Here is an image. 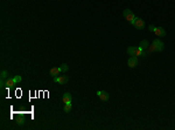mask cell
<instances>
[{"label":"cell","mask_w":175,"mask_h":130,"mask_svg":"<svg viewBox=\"0 0 175 130\" xmlns=\"http://www.w3.org/2000/svg\"><path fill=\"white\" fill-rule=\"evenodd\" d=\"M0 76H1V78H8V72H7V70H5V69H2V70H1V74H0Z\"/></svg>","instance_id":"cell-14"},{"label":"cell","mask_w":175,"mask_h":130,"mask_svg":"<svg viewBox=\"0 0 175 130\" xmlns=\"http://www.w3.org/2000/svg\"><path fill=\"white\" fill-rule=\"evenodd\" d=\"M68 76L67 75H61V76H56V78H54V81L55 82H57L58 85H66L68 82Z\"/></svg>","instance_id":"cell-3"},{"label":"cell","mask_w":175,"mask_h":130,"mask_svg":"<svg viewBox=\"0 0 175 130\" xmlns=\"http://www.w3.org/2000/svg\"><path fill=\"white\" fill-rule=\"evenodd\" d=\"M123 15L125 17V19L127 20V21H130L132 25H134V21H135V19H137V17H135L134 14H133V12H132L131 9L126 8V9L123 12Z\"/></svg>","instance_id":"cell-1"},{"label":"cell","mask_w":175,"mask_h":130,"mask_svg":"<svg viewBox=\"0 0 175 130\" xmlns=\"http://www.w3.org/2000/svg\"><path fill=\"white\" fill-rule=\"evenodd\" d=\"M14 81H15V83H20L21 81H22V78H21L20 75H16V76H14Z\"/></svg>","instance_id":"cell-15"},{"label":"cell","mask_w":175,"mask_h":130,"mask_svg":"<svg viewBox=\"0 0 175 130\" xmlns=\"http://www.w3.org/2000/svg\"><path fill=\"white\" fill-rule=\"evenodd\" d=\"M97 96L101 98L102 101H109V94H108V91H105V90H99V91H97Z\"/></svg>","instance_id":"cell-6"},{"label":"cell","mask_w":175,"mask_h":130,"mask_svg":"<svg viewBox=\"0 0 175 130\" xmlns=\"http://www.w3.org/2000/svg\"><path fill=\"white\" fill-rule=\"evenodd\" d=\"M148 46H149V43H148L147 40H142L141 42H140V45H139V47L141 49H146V48H148Z\"/></svg>","instance_id":"cell-11"},{"label":"cell","mask_w":175,"mask_h":130,"mask_svg":"<svg viewBox=\"0 0 175 130\" xmlns=\"http://www.w3.org/2000/svg\"><path fill=\"white\" fill-rule=\"evenodd\" d=\"M73 102V98H71V95H70V93H64V95H63V103L66 104H70Z\"/></svg>","instance_id":"cell-7"},{"label":"cell","mask_w":175,"mask_h":130,"mask_svg":"<svg viewBox=\"0 0 175 130\" xmlns=\"http://www.w3.org/2000/svg\"><path fill=\"white\" fill-rule=\"evenodd\" d=\"M133 26H134L135 28H138V29H144V28H145V21H144L141 18H137Z\"/></svg>","instance_id":"cell-5"},{"label":"cell","mask_w":175,"mask_h":130,"mask_svg":"<svg viewBox=\"0 0 175 130\" xmlns=\"http://www.w3.org/2000/svg\"><path fill=\"white\" fill-rule=\"evenodd\" d=\"M163 48H165V45H163V42H162L161 40L159 39H155L153 41V45H152V51H156V52H162L163 51Z\"/></svg>","instance_id":"cell-2"},{"label":"cell","mask_w":175,"mask_h":130,"mask_svg":"<svg viewBox=\"0 0 175 130\" xmlns=\"http://www.w3.org/2000/svg\"><path fill=\"white\" fill-rule=\"evenodd\" d=\"M14 85H16L15 81H14V78H7L6 80V83H5L6 88H12Z\"/></svg>","instance_id":"cell-10"},{"label":"cell","mask_w":175,"mask_h":130,"mask_svg":"<svg viewBox=\"0 0 175 130\" xmlns=\"http://www.w3.org/2000/svg\"><path fill=\"white\" fill-rule=\"evenodd\" d=\"M60 69H61V72L66 73V72H68V69H69V67H68V65H67V63H62V65L60 66Z\"/></svg>","instance_id":"cell-12"},{"label":"cell","mask_w":175,"mask_h":130,"mask_svg":"<svg viewBox=\"0 0 175 130\" xmlns=\"http://www.w3.org/2000/svg\"><path fill=\"white\" fill-rule=\"evenodd\" d=\"M18 123L20 124V125H21V124H23V118H20V120L18 121Z\"/></svg>","instance_id":"cell-17"},{"label":"cell","mask_w":175,"mask_h":130,"mask_svg":"<svg viewBox=\"0 0 175 130\" xmlns=\"http://www.w3.org/2000/svg\"><path fill=\"white\" fill-rule=\"evenodd\" d=\"M61 73V69L60 67H57V68H51L50 69V72H49V74H50V76H53V78H56V76H58Z\"/></svg>","instance_id":"cell-9"},{"label":"cell","mask_w":175,"mask_h":130,"mask_svg":"<svg viewBox=\"0 0 175 130\" xmlns=\"http://www.w3.org/2000/svg\"><path fill=\"white\" fill-rule=\"evenodd\" d=\"M148 29H149V31H151V32H154L155 27L153 26V25H149V26H148Z\"/></svg>","instance_id":"cell-16"},{"label":"cell","mask_w":175,"mask_h":130,"mask_svg":"<svg viewBox=\"0 0 175 130\" xmlns=\"http://www.w3.org/2000/svg\"><path fill=\"white\" fill-rule=\"evenodd\" d=\"M154 33L158 36H166V31H165L162 27H155Z\"/></svg>","instance_id":"cell-8"},{"label":"cell","mask_w":175,"mask_h":130,"mask_svg":"<svg viewBox=\"0 0 175 130\" xmlns=\"http://www.w3.org/2000/svg\"><path fill=\"white\" fill-rule=\"evenodd\" d=\"M138 63H139V61H138V58H137V56H131L127 61V65L130 68H135V67L138 66Z\"/></svg>","instance_id":"cell-4"},{"label":"cell","mask_w":175,"mask_h":130,"mask_svg":"<svg viewBox=\"0 0 175 130\" xmlns=\"http://www.w3.org/2000/svg\"><path fill=\"white\" fill-rule=\"evenodd\" d=\"M71 107H73V104L70 103V104H66L64 105V113H70V110H71Z\"/></svg>","instance_id":"cell-13"}]
</instances>
